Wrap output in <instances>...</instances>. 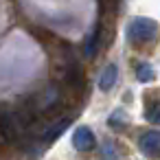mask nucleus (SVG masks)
Returning a JSON list of instances; mask_svg holds the SVG:
<instances>
[{
	"label": "nucleus",
	"instance_id": "f03ea898",
	"mask_svg": "<svg viewBox=\"0 0 160 160\" xmlns=\"http://www.w3.org/2000/svg\"><path fill=\"white\" fill-rule=\"evenodd\" d=\"M22 121L18 118L16 112H0V136L7 142H18L22 136Z\"/></svg>",
	"mask_w": 160,
	"mask_h": 160
},
{
	"label": "nucleus",
	"instance_id": "9b49d317",
	"mask_svg": "<svg viewBox=\"0 0 160 160\" xmlns=\"http://www.w3.org/2000/svg\"><path fill=\"white\" fill-rule=\"evenodd\" d=\"M145 118H147L149 123H153V125H160V101L147 105V110H145Z\"/></svg>",
	"mask_w": 160,
	"mask_h": 160
},
{
	"label": "nucleus",
	"instance_id": "1a4fd4ad",
	"mask_svg": "<svg viewBox=\"0 0 160 160\" xmlns=\"http://www.w3.org/2000/svg\"><path fill=\"white\" fill-rule=\"evenodd\" d=\"M101 160H121V151L112 140H105L101 147Z\"/></svg>",
	"mask_w": 160,
	"mask_h": 160
},
{
	"label": "nucleus",
	"instance_id": "9d476101",
	"mask_svg": "<svg viewBox=\"0 0 160 160\" xmlns=\"http://www.w3.org/2000/svg\"><path fill=\"white\" fill-rule=\"evenodd\" d=\"M153 77H156V72L149 64H136V79L138 81L147 83V81H153Z\"/></svg>",
	"mask_w": 160,
	"mask_h": 160
},
{
	"label": "nucleus",
	"instance_id": "20e7f679",
	"mask_svg": "<svg viewBox=\"0 0 160 160\" xmlns=\"http://www.w3.org/2000/svg\"><path fill=\"white\" fill-rule=\"evenodd\" d=\"M72 145H75L77 151H92V149L97 147V138H94V134H92L90 127L81 125V127H77L75 134H72Z\"/></svg>",
	"mask_w": 160,
	"mask_h": 160
},
{
	"label": "nucleus",
	"instance_id": "39448f33",
	"mask_svg": "<svg viewBox=\"0 0 160 160\" xmlns=\"http://www.w3.org/2000/svg\"><path fill=\"white\" fill-rule=\"evenodd\" d=\"M72 123V118L70 116H62V118H57V123H48V127L42 132V136H40V142L42 145H46V142H53L55 138H59L62 136V132L68 127Z\"/></svg>",
	"mask_w": 160,
	"mask_h": 160
},
{
	"label": "nucleus",
	"instance_id": "423d86ee",
	"mask_svg": "<svg viewBox=\"0 0 160 160\" xmlns=\"http://www.w3.org/2000/svg\"><path fill=\"white\" fill-rule=\"evenodd\" d=\"M116 79H118V68H116L114 64H108V66L103 68L101 77H99V88H101L103 92H108V90L114 88Z\"/></svg>",
	"mask_w": 160,
	"mask_h": 160
},
{
	"label": "nucleus",
	"instance_id": "7ed1b4c3",
	"mask_svg": "<svg viewBox=\"0 0 160 160\" xmlns=\"http://www.w3.org/2000/svg\"><path fill=\"white\" fill-rule=\"evenodd\" d=\"M138 147L149 160H160V132L158 129L145 132L138 138Z\"/></svg>",
	"mask_w": 160,
	"mask_h": 160
},
{
	"label": "nucleus",
	"instance_id": "0eeeda50",
	"mask_svg": "<svg viewBox=\"0 0 160 160\" xmlns=\"http://www.w3.org/2000/svg\"><path fill=\"white\" fill-rule=\"evenodd\" d=\"M108 125H110L114 132H123V129H127V125H129V116H127V112H125V110H114V112L110 114V118H108Z\"/></svg>",
	"mask_w": 160,
	"mask_h": 160
},
{
	"label": "nucleus",
	"instance_id": "f257e3e1",
	"mask_svg": "<svg viewBox=\"0 0 160 160\" xmlns=\"http://www.w3.org/2000/svg\"><path fill=\"white\" fill-rule=\"evenodd\" d=\"M158 35H160V27L156 20H149V18H136L127 27V38L134 44H149L158 40Z\"/></svg>",
	"mask_w": 160,
	"mask_h": 160
},
{
	"label": "nucleus",
	"instance_id": "6e6552de",
	"mask_svg": "<svg viewBox=\"0 0 160 160\" xmlns=\"http://www.w3.org/2000/svg\"><path fill=\"white\" fill-rule=\"evenodd\" d=\"M99 40H101V24H97V27L92 29V33L88 35V40H86V46H83L86 57H94V55H97V51H99Z\"/></svg>",
	"mask_w": 160,
	"mask_h": 160
}]
</instances>
